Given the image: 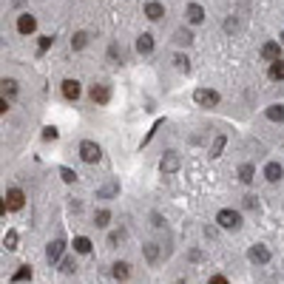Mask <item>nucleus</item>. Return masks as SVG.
Wrapping results in <instances>:
<instances>
[{"mask_svg": "<svg viewBox=\"0 0 284 284\" xmlns=\"http://www.w3.org/2000/svg\"><path fill=\"white\" fill-rule=\"evenodd\" d=\"M267 120H273V122H284V106H270V108H267Z\"/></svg>", "mask_w": 284, "mask_h": 284, "instance_id": "nucleus-24", "label": "nucleus"}, {"mask_svg": "<svg viewBox=\"0 0 284 284\" xmlns=\"http://www.w3.org/2000/svg\"><path fill=\"white\" fill-rule=\"evenodd\" d=\"M74 250H77V253H91V239L77 236V239H74Z\"/></svg>", "mask_w": 284, "mask_h": 284, "instance_id": "nucleus-26", "label": "nucleus"}, {"mask_svg": "<svg viewBox=\"0 0 284 284\" xmlns=\"http://www.w3.org/2000/svg\"><path fill=\"white\" fill-rule=\"evenodd\" d=\"M60 176H62V182H68V185H71V182L77 179V174H74L71 168H60Z\"/></svg>", "mask_w": 284, "mask_h": 284, "instance_id": "nucleus-32", "label": "nucleus"}, {"mask_svg": "<svg viewBox=\"0 0 284 284\" xmlns=\"http://www.w3.org/2000/svg\"><path fill=\"white\" fill-rule=\"evenodd\" d=\"M174 62H176L179 71H190V60H188L185 54H176V57H174Z\"/></svg>", "mask_w": 284, "mask_h": 284, "instance_id": "nucleus-30", "label": "nucleus"}, {"mask_svg": "<svg viewBox=\"0 0 284 284\" xmlns=\"http://www.w3.org/2000/svg\"><path fill=\"white\" fill-rule=\"evenodd\" d=\"M62 250H66V242L62 239H54L52 244H48V248H46V256H48V262H60V256H62Z\"/></svg>", "mask_w": 284, "mask_h": 284, "instance_id": "nucleus-12", "label": "nucleus"}, {"mask_svg": "<svg viewBox=\"0 0 284 284\" xmlns=\"http://www.w3.org/2000/svg\"><path fill=\"white\" fill-rule=\"evenodd\" d=\"M224 145H228V140H224V134H219V136L213 140V145H210V156H222Z\"/></svg>", "mask_w": 284, "mask_h": 284, "instance_id": "nucleus-23", "label": "nucleus"}, {"mask_svg": "<svg viewBox=\"0 0 284 284\" xmlns=\"http://www.w3.org/2000/svg\"><path fill=\"white\" fill-rule=\"evenodd\" d=\"M6 108H9V102H6V100L0 97V114H6Z\"/></svg>", "mask_w": 284, "mask_h": 284, "instance_id": "nucleus-40", "label": "nucleus"}, {"mask_svg": "<svg viewBox=\"0 0 284 284\" xmlns=\"http://www.w3.org/2000/svg\"><path fill=\"white\" fill-rule=\"evenodd\" d=\"M282 176H284V168L278 165V162H267L264 165V179L267 182H278Z\"/></svg>", "mask_w": 284, "mask_h": 284, "instance_id": "nucleus-15", "label": "nucleus"}, {"mask_svg": "<svg viewBox=\"0 0 284 284\" xmlns=\"http://www.w3.org/2000/svg\"><path fill=\"white\" fill-rule=\"evenodd\" d=\"M26 278H32V267H28V264H23L18 273L12 276V282H26Z\"/></svg>", "mask_w": 284, "mask_h": 284, "instance_id": "nucleus-27", "label": "nucleus"}, {"mask_svg": "<svg viewBox=\"0 0 284 284\" xmlns=\"http://www.w3.org/2000/svg\"><path fill=\"white\" fill-rule=\"evenodd\" d=\"M151 219H154V228H162V216L160 213H151Z\"/></svg>", "mask_w": 284, "mask_h": 284, "instance_id": "nucleus-38", "label": "nucleus"}, {"mask_svg": "<svg viewBox=\"0 0 284 284\" xmlns=\"http://www.w3.org/2000/svg\"><path fill=\"white\" fill-rule=\"evenodd\" d=\"M244 208H256V196H248V199H244Z\"/></svg>", "mask_w": 284, "mask_h": 284, "instance_id": "nucleus-39", "label": "nucleus"}, {"mask_svg": "<svg viewBox=\"0 0 284 284\" xmlns=\"http://www.w3.org/2000/svg\"><path fill=\"white\" fill-rule=\"evenodd\" d=\"M185 14H188V20L194 23V26H199L204 20V9L199 6V3H188V9H185Z\"/></svg>", "mask_w": 284, "mask_h": 284, "instance_id": "nucleus-14", "label": "nucleus"}, {"mask_svg": "<svg viewBox=\"0 0 284 284\" xmlns=\"http://www.w3.org/2000/svg\"><path fill=\"white\" fill-rule=\"evenodd\" d=\"M282 43H284V32H282Z\"/></svg>", "mask_w": 284, "mask_h": 284, "instance_id": "nucleus-42", "label": "nucleus"}, {"mask_svg": "<svg viewBox=\"0 0 284 284\" xmlns=\"http://www.w3.org/2000/svg\"><path fill=\"white\" fill-rule=\"evenodd\" d=\"M136 52H140V54H151L154 52V37L148 34V32L136 37Z\"/></svg>", "mask_w": 284, "mask_h": 284, "instance_id": "nucleus-18", "label": "nucleus"}, {"mask_svg": "<svg viewBox=\"0 0 284 284\" xmlns=\"http://www.w3.org/2000/svg\"><path fill=\"white\" fill-rule=\"evenodd\" d=\"M224 28H228V32H236V28H239V23H236V20H228V23H224Z\"/></svg>", "mask_w": 284, "mask_h": 284, "instance_id": "nucleus-37", "label": "nucleus"}, {"mask_svg": "<svg viewBox=\"0 0 284 284\" xmlns=\"http://www.w3.org/2000/svg\"><path fill=\"white\" fill-rule=\"evenodd\" d=\"M108 222H111V213L108 210H100L97 216H94V224H97V228H106Z\"/></svg>", "mask_w": 284, "mask_h": 284, "instance_id": "nucleus-29", "label": "nucleus"}, {"mask_svg": "<svg viewBox=\"0 0 284 284\" xmlns=\"http://www.w3.org/2000/svg\"><path fill=\"white\" fill-rule=\"evenodd\" d=\"M86 46H88V32H77V34L71 37V48H74V52H80Z\"/></svg>", "mask_w": 284, "mask_h": 284, "instance_id": "nucleus-21", "label": "nucleus"}, {"mask_svg": "<svg viewBox=\"0 0 284 284\" xmlns=\"http://www.w3.org/2000/svg\"><path fill=\"white\" fill-rule=\"evenodd\" d=\"M248 258L253 264H267V262H270V250H267L264 244H253V248L248 250Z\"/></svg>", "mask_w": 284, "mask_h": 284, "instance_id": "nucleus-6", "label": "nucleus"}, {"mask_svg": "<svg viewBox=\"0 0 284 284\" xmlns=\"http://www.w3.org/2000/svg\"><path fill=\"white\" fill-rule=\"evenodd\" d=\"M3 213H6V199L0 196V216H3Z\"/></svg>", "mask_w": 284, "mask_h": 284, "instance_id": "nucleus-41", "label": "nucleus"}, {"mask_svg": "<svg viewBox=\"0 0 284 284\" xmlns=\"http://www.w3.org/2000/svg\"><path fill=\"white\" fill-rule=\"evenodd\" d=\"M262 57H264V60H278V57H282V46L278 43H264L262 46Z\"/></svg>", "mask_w": 284, "mask_h": 284, "instance_id": "nucleus-17", "label": "nucleus"}, {"mask_svg": "<svg viewBox=\"0 0 284 284\" xmlns=\"http://www.w3.org/2000/svg\"><path fill=\"white\" fill-rule=\"evenodd\" d=\"M34 28H37L34 14H28V12H26V14H20V18H18V32H20V34H32Z\"/></svg>", "mask_w": 284, "mask_h": 284, "instance_id": "nucleus-9", "label": "nucleus"}, {"mask_svg": "<svg viewBox=\"0 0 284 284\" xmlns=\"http://www.w3.org/2000/svg\"><path fill=\"white\" fill-rule=\"evenodd\" d=\"M122 236H125L122 230H114V233H111V236H108V244L114 248V244H116V242H120V239H122Z\"/></svg>", "mask_w": 284, "mask_h": 284, "instance_id": "nucleus-35", "label": "nucleus"}, {"mask_svg": "<svg viewBox=\"0 0 284 284\" xmlns=\"http://www.w3.org/2000/svg\"><path fill=\"white\" fill-rule=\"evenodd\" d=\"M62 273H74L77 270V264H74V258H62V267H60Z\"/></svg>", "mask_w": 284, "mask_h": 284, "instance_id": "nucleus-33", "label": "nucleus"}, {"mask_svg": "<svg viewBox=\"0 0 284 284\" xmlns=\"http://www.w3.org/2000/svg\"><path fill=\"white\" fill-rule=\"evenodd\" d=\"M208 284H228V278H224V276H210Z\"/></svg>", "mask_w": 284, "mask_h": 284, "instance_id": "nucleus-36", "label": "nucleus"}, {"mask_svg": "<svg viewBox=\"0 0 284 284\" xmlns=\"http://www.w3.org/2000/svg\"><path fill=\"white\" fill-rule=\"evenodd\" d=\"M111 273H114V278H120V282H122V278H128V273H131V264H128V262H116Z\"/></svg>", "mask_w": 284, "mask_h": 284, "instance_id": "nucleus-22", "label": "nucleus"}, {"mask_svg": "<svg viewBox=\"0 0 284 284\" xmlns=\"http://www.w3.org/2000/svg\"><path fill=\"white\" fill-rule=\"evenodd\" d=\"M3 248H6V250H14V248H18V230H9V233H6Z\"/></svg>", "mask_w": 284, "mask_h": 284, "instance_id": "nucleus-28", "label": "nucleus"}, {"mask_svg": "<svg viewBox=\"0 0 284 284\" xmlns=\"http://www.w3.org/2000/svg\"><path fill=\"white\" fill-rule=\"evenodd\" d=\"M216 224L224 228V230H239L242 228V216L236 210H230V208H224V210L216 213Z\"/></svg>", "mask_w": 284, "mask_h": 284, "instance_id": "nucleus-1", "label": "nucleus"}, {"mask_svg": "<svg viewBox=\"0 0 284 284\" xmlns=\"http://www.w3.org/2000/svg\"><path fill=\"white\" fill-rule=\"evenodd\" d=\"M179 165H182V162H179V154L176 151H165V156L160 160V170H162V174H176Z\"/></svg>", "mask_w": 284, "mask_h": 284, "instance_id": "nucleus-3", "label": "nucleus"}, {"mask_svg": "<svg viewBox=\"0 0 284 284\" xmlns=\"http://www.w3.org/2000/svg\"><path fill=\"white\" fill-rule=\"evenodd\" d=\"M120 194V182H106L102 188H97V199H114V196Z\"/></svg>", "mask_w": 284, "mask_h": 284, "instance_id": "nucleus-16", "label": "nucleus"}, {"mask_svg": "<svg viewBox=\"0 0 284 284\" xmlns=\"http://www.w3.org/2000/svg\"><path fill=\"white\" fill-rule=\"evenodd\" d=\"M253 176H256V168H253L250 162H244V165L239 168V179L244 182V185H250V182H253Z\"/></svg>", "mask_w": 284, "mask_h": 284, "instance_id": "nucleus-20", "label": "nucleus"}, {"mask_svg": "<svg viewBox=\"0 0 284 284\" xmlns=\"http://www.w3.org/2000/svg\"><path fill=\"white\" fill-rule=\"evenodd\" d=\"M80 156H82V162H88V165H94V162H100L102 151H100V145H97V142L86 140V142H80Z\"/></svg>", "mask_w": 284, "mask_h": 284, "instance_id": "nucleus-2", "label": "nucleus"}, {"mask_svg": "<svg viewBox=\"0 0 284 284\" xmlns=\"http://www.w3.org/2000/svg\"><path fill=\"white\" fill-rule=\"evenodd\" d=\"M142 253H145V262L148 264H160V256H162V250L156 242H148V244H142Z\"/></svg>", "mask_w": 284, "mask_h": 284, "instance_id": "nucleus-8", "label": "nucleus"}, {"mask_svg": "<svg viewBox=\"0 0 284 284\" xmlns=\"http://www.w3.org/2000/svg\"><path fill=\"white\" fill-rule=\"evenodd\" d=\"M176 284H185V282H176Z\"/></svg>", "mask_w": 284, "mask_h": 284, "instance_id": "nucleus-43", "label": "nucleus"}, {"mask_svg": "<svg viewBox=\"0 0 284 284\" xmlns=\"http://www.w3.org/2000/svg\"><path fill=\"white\" fill-rule=\"evenodd\" d=\"M52 43H54L52 37H40V46H37V54H46L48 48H52Z\"/></svg>", "mask_w": 284, "mask_h": 284, "instance_id": "nucleus-31", "label": "nucleus"}, {"mask_svg": "<svg viewBox=\"0 0 284 284\" xmlns=\"http://www.w3.org/2000/svg\"><path fill=\"white\" fill-rule=\"evenodd\" d=\"M267 74H270V80H284V60L282 57L270 62V71H267Z\"/></svg>", "mask_w": 284, "mask_h": 284, "instance_id": "nucleus-19", "label": "nucleus"}, {"mask_svg": "<svg viewBox=\"0 0 284 284\" xmlns=\"http://www.w3.org/2000/svg\"><path fill=\"white\" fill-rule=\"evenodd\" d=\"M190 40H194V34L188 28H179L176 34H174V43H179V46H190Z\"/></svg>", "mask_w": 284, "mask_h": 284, "instance_id": "nucleus-25", "label": "nucleus"}, {"mask_svg": "<svg viewBox=\"0 0 284 284\" xmlns=\"http://www.w3.org/2000/svg\"><path fill=\"white\" fill-rule=\"evenodd\" d=\"M23 204H26V194H23L20 188H12L9 194H6V208H9V210H20Z\"/></svg>", "mask_w": 284, "mask_h": 284, "instance_id": "nucleus-5", "label": "nucleus"}, {"mask_svg": "<svg viewBox=\"0 0 284 284\" xmlns=\"http://www.w3.org/2000/svg\"><path fill=\"white\" fill-rule=\"evenodd\" d=\"M91 100L100 102V106H106L108 100H111V88H108L106 82H94V86H91Z\"/></svg>", "mask_w": 284, "mask_h": 284, "instance_id": "nucleus-7", "label": "nucleus"}, {"mask_svg": "<svg viewBox=\"0 0 284 284\" xmlns=\"http://www.w3.org/2000/svg\"><path fill=\"white\" fill-rule=\"evenodd\" d=\"M194 100L196 102H199V106H216V102H219V94H216V91L213 88H196L194 91Z\"/></svg>", "mask_w": 284, "mask_h": 284, "instance_id": "nucleus-4", "label": "nucleus"}, {"mask_svg": "<svg viewBox=\"0 0 284 284\" xmlns=\"http://www.w3.org/2000/svg\"><path fill=\"white\" fill-rule=\"evenodd\" d=\"M80 94H82V88L77 80H62V97L66 100H77Z\"/></svg>", "mask_w": 284, "mask_h": 284, "instance_id": "nucleus-13", "label": "nucleus"}, {"mask_svg": "<svg viewBox=\"0 0 284 284\" xmlns=\"http://www.w3.org/2000/svg\"><path fill=\"white\" fill-rule=\"evenodd\" d=\"M20 91L18 80H12V77H0V97L6 100V97H14Z\"/></svg>", "mask_w": 284, "mask_h": 284, "instance_id": "nucleus-10", "label": "nucleus"}, {"mask_svg": "<svg viewBox=\"0 0 284 284\" xmlns=\"http://www.w3.org/2000/svg\"><path fill=\"white\" fill-rule=\"evenodd\" d=\"M145 18L148 20H162L165 18V6L156 3V0H148V3H145Z\"/></svg>", "mask_w": 284, "mask_h": 284, "instance_id": "nucleus-11", "label": "nucleus"}, {"mask_svg": "<svg viewBox=\"0 0 284 284\" xmlns=\"http://www.w3.org/2000/svg\"><path fill=\"white\" fill-rule=\"evenodd\" d=\"M43 140H57V128H54V125L43 128Z\"/></svg>", "mask_w": 284, "mask_h": 284, "instance_id": "nucleus-34", "label": "nucleus"}]
</instances>
